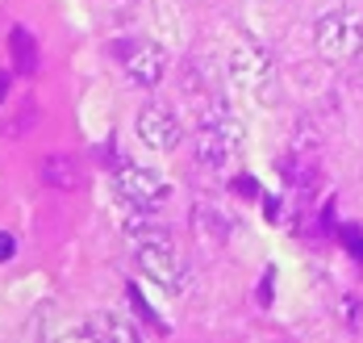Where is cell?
<instances>
[{"label":"cell","instance_id":"obj_1","mask_svg":"<svg viewBox=\"0 0 363 343\" xmlns=\"http://www.w3.org/2000/svg\"><path fill=\"white\" fill-rule=\"evenodd\" d=\"M313 42H318V55L326 63H351L363 55V17L355 9H342L334 4L318 17L313 26Z\"/></svg>","mask_w":363,"mask_h":343},{"label":"cell","instance_id":"obj_2","mask_svg":"<svg viewBox=\"0 0 363 343\" xmlns=\"http://www.w3.org/2000/svg\"><path fill=\"white\" fill-rule=\"evenodd\" d=\"M242 143H247L242 121L234 114H225V105H221V114L205 117V126L196 134V159L205 168H230L238 159V151H242Z\"/></svg>","mask_w":363,"mask_h":343},{"label":"cell","instance_id":"obj_3","mask_svg":"<svg viewBox=\"0 0 363 343\" xmlns=\"http://www.w3.org/2000/svg\"><path fill=\"white\" fill-rule=\"evenodd\" d=\"M230 76L238 80L247 92H255L259 101H276V59L259 46V42H242L230 55Z\"/></svg>","mask_w":363,"mask_h":343},{"label":"cell","instance_id":"obj_4","mask_svg":"<svg viewBox=\"0 0 363 343\" xmlns=\"http://www.w3.org/2000/svg\"><path fill=\"white\" fill-rule=\"evenodd\" d=\"M113 189L117 197L130 205V209H159L163 201H167V180L159 176V172H150V168H138V163H121L117 172H113Z\"/></svg>","mask_w":363,"mask_h":343},{"label":"cell","instance_id":"obj_5","mask_svg":"<svg viewBox=\"0 0 363 343\" xmlns=\"http://www.w3.org/2000/svg\"><path fill=\"white\" fill-rule=\"evenodd\" d=\"M134 260H138V268L159 289H167V293H180L184 289V264H180V256L172 251V243H138Z\"/></svg>","mask_w":363,"mask_h":343},{"label":"cell","instance_id":"obj_6","mask_svg":"<svg viewBox=\"0 0 363 343\" xmlns=\"http://www.w3.org/2000/svg\"><path fill=\"white\" fill-rule=\"evenodd\" d=\"M117 55H121L125 76L134 80V84H143V88H155L163 80V72H167V55L155 42H121Z\"/></svg>","mask_w":363,"mask_h":343},{"label":"cell","instance_id":"obj_7","mask_svg":"<svg viewBox=\"0 0 363 343\" xmlns=\"http://www.w3.org/2000/svg\"><path fill=\"white\" fill-rule=\"evenodd\" d=\"M134 130H138V138L150 151H172L180 143V117L172 114L167 105H146L138 114V121H134Z\"/></svg>","mask_w":363,"mask_h":343},{"label":"cell","instance_id":"obj_8","mask_svg":"<svg viewBox=\"0 0 363 343\" xmlns=\"http://www.w3.org/2000/svg\"><path fill=\"white\" fill-rule=\"evenodd\" d=\"M9 50H13V72H17V76H34L38 72V46H34V34H30L26 26H13Z\"/></svg>","mask_w":363,"mask_h":343},{"label":"cell","instance_id":"obj_9","mask_svg":"<svg viewBox=\"0 0 363 343\" xmlns=\"http://www.w3.org/2000/svg\"><path fill=\"white\" fill-rule=\"evenodd\" d=\"M72 335H96V339H121V343H138V331L125 322V318H96L88 327H75Z\"/></svg>","mask_w":363,"mask_h":343},{"label":"cell","instance_id":"obj_10","mask_svg":"<svg viewBox=\"0 0 363 343\" xmlns=\"http://www.w3.org/2000/svg\"><path fill=\"white\" fill-rule=\"evenodd\" d=\"M42 180H46V185H59V189H75V185H79L72 159H46V163H42Z\"/></svg>","mask_w":363,"mask_h":343},{"label":"cell","instance_id":"obj_11","mask_svg":"<svg viewBox=\"0 0 363 343\" xmlns=\"http://www.w3.org/2000/svg\"><path fill=\"white\" fill-rule=\"evenodd\" d=\"M13 256H17V239H13L9 230H0V264H4V260H13Z\"/></svg>","mask_w":363,"mask_h":343},{"label":"cell","instance_id":"obj_12","mask_svg":"<svg viewBox=\"0 0 363 343\" xmlns=\"http://www.w3.org/2000/svg\"><path fill=\"white\" fill-rule=\"evenodd\" d=\"M4 92H9V80H4V72H0V101H4Z\"/></svg>","mask_w":363,"mask_h":343}]
</instances>
